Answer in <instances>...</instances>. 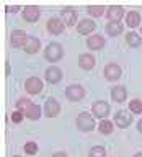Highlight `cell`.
Listing matches in <instances>:
<instances>
[{
    "label": "cell",
    "instance_id": "obj_1",
    "mask_svg": "<svg viewBox=\"0 0 142 157\" xmlns=\"http://www.w3.org/2000/svg\"><path fill=\"white\" fill-rule=\"evenodd\" d=\"M62 56H64V48L59 43H51L44 49V57L49 62H57L59 59H62Z\"/></svg>",
    "mask_w": 142,
    "mask_h": 157
},
{
    "label": "cell",
    "instance_id": "obj_2",
    "mask_svg": "<svg viewBox=\"0 0 142 157\" xmlns=\"http://www.w3.org/2000/svg\"><path fill=\"white\" fill-rule=\"evenodd\" d=\"M77 128L83 132H88V131H92L93 128H95V120L92 118L90 113L83 111L77 116Z\"/></svg>",
    "mask_w": 142,
    "mask_h": 157
},
{
    "label": "cell",
    "instance_id": "obj_3",
    "mask_svg": "<svg viewBox=\"0 0 142 157\" xmlns=\"http://www.w3.org/2000/svg\"><path fill=\"white\" fill-rule=\"evenodd\" d=\"M65 97H67V100H70V101H78L85 97V88L82 85H77V83L69 85L65 88Z\"/></svg>",
    "mask_w": 142,
    "mask_h": 157
},
{
    "label": "cell",
    "instance_id": "obj_4",
    "mask_svg": "<svg viewBox=\"0 0 142 157\" xmlns=\"http://www.w3.org/2000/svg\"><path fill=\"white\" fill-rule=\"evenodd\" d=\"M28 36L26 33L23 31V29H15V31H12V34H10V44H12L13 48H24L28 43Z\"/></svg>",
    "mask_w": 142,
    "mask_h": 157
},
{
    "label": "cell",
    "instance_id": "obj_5",
    "mask_svg": "<svg viewBox=\"0 0 142 157\" xmlns=\"http://www.w3.org/2000/svg\"><path fill=\"white\" fill-rule=\"evenodd\" d=\"M24 90H26L29 95H38V93L43 90V80L38 77L26 78V82H24Z\"/></svg>",
    "mask_w": 142,
    "mask_h": 157
},
{
    "label": "cell",
    "instance_id": "obj_6",
    "mask_svg": "<svg viewBox=\"0 0 142 157\" xmlns=\"http://www.w3.org/2000/svg\"><path fill=\"white\" fill-rule=\"evenodd\" d=\"M61 113V103H59L56 98H49V100L44 103V115L47 118H54Z\"/></svg>",
    "mask_w": 142,
    "mask_h": 157
},
{
    "label": "cell",
    "instance_id": "obj_7",
    "mask_svg": "<svg viewBox=\"0 0 142 157\" xmlns=\"http://www.w3.org/2000/svg\"><path fill=\"white\" fill-rule=\"evenodd\" d=\"M110 105H108L106 101H103V100H100V101H95L92 105V113L95 115L96 118H106L108 115H110Z\"/></svg>",
    "mask_w": 142,
    "mask_h": 157
},
{
    "label": "cell",
    "instance_id": "obj_8",
    "mask_svg": "<svg viewBox=\"0 0 142 157\" xmlns=\"http://www.w3.org/2000/svg\"><path fill=\"white\" fill-rule=\"evenodd\" d=\"M122 13H124V10H122L121 5H110L105 15H106L108 21H119L122 18Z\"/></svg>",
    "mask_w": 142,
    "mask_h": 157
},
{
    "label": "cell",
    "instance_id": "obj_9",
    "mask_svg": "<svg viewBox=\"0 0 142 157\" xmlns=\"http://www.w3.org/2000/svg\"><path fill=\"white\" fill-rule=\"evenodd\" d=\"M23 18L26 20V21H29V23L38 21V18H39V7H36V5H26V7L23 8Z\"/></svg>",
    "mask_w": 142,
    "mask_h": 157
},
{
    "label": "cell",
    "instance_id": "obj_10",
    "mask_svg": "<svg viewBox=\"0 0 142 157\" xmlns=\"http://www.w3.org/2000/svg\"><path fill=\"white\" fill-rule=\"evenodd\" d=\"M62 21L65 23V26H73L77 23V12L72 7H65L62 10Z\"/></svg>",
    "mask_w": 142,
    "mask_h": 157
},
{
    "label": "cell",
    "instance_id": "obj_11",
    "mask_svg": "<svg viewBox=\"0 0 142 157\" xmlns=\"http://www.w3.org/2000/svg\"><path fill=\"white\" fill-rule=\"evenodd\" d=\"M65 28V23L62 21V18H51L47 21V31L51 34H61Z\"/></svg>",
    "mask_w": 142,
    "mask_h": 157
},
{
    "label": "cell",
    "instance_id": "obj_12",
    "mask_svg": "<svg viewBox=\"0 0 142 157\" xmlns=\"http://www.w3.org/2000/svg\"><path fill=\"white\" fill-rule=\"evenodd\" d=\"M105 77L108 80H118L121 77V67L116 62H111L105 67Z\"/></svg>",
    "mask_w": 142,
    "mask_h": 157
},
{
    "label": "cell",
    "instance_id": "obj_13",
    "mask_svg": "<svg viewBox=\"0 0 142 157\" xmlns=\"http://www.w3.org/2000/svg\"><path fill=\"white\" fill-rule=\"evenodd\" d=\"M46 80L49 83H57V82H61L62 80V71L59 67L56 66H51V67H47V71H46Z\"/></svg>",
    "mask_w": 142,
    "mask_h": 157
},
{
    "label": "cell",
    "instance_id": "obj_14",
    "mask_svg": "<svg viewBox=\"0 0 142 157\" xmlns=\"http://www.w3.org/2000/svg\"><path fill=\"white\" fill-rule=\"evenodd\" d=\"M114 123L119 128H127L132 123V118H131V115L127 111H124V110H119L114 115Z\"/></svg>",
    "mask_w": 142,
    "mask_h": 157
},
{
    "label": "cell",
    "instance_id": "obj_15",
    "mask_svg": "<svg viewBox=\"0 0 142 157\" xmlns=\"http://www.w3.org/2000/svg\"><path fill=\"white\" fill-rule=\"evenodd\" d=\"M78 66L83 71H92L95 67V57H93V54H80L78 56Z\"/></svg>",
    "mask_w": 142,
    "mask_h": 157
},
{
    "label": "cell",
    "instance_id": "obj_16",
    "mask_svg": "<svg viewBox=\"0 0 142 157\" xmlns=\"http://www.w3.org/2000/svg\"><path fill=\"white\" fill-rule=\"evenodd\" d=\"M95 21L93 20H88V18H85V20H80L78 21V25H77V31L80 33V34H90L93 29H95Z\"/></svg>",
    "mask_w": 142,
    "mask_h": 157
},
{
    "label": "cell",
    "instance_id": "obj_17",
    "mask_svg": "<svg viewBox=\"0 0 142 157\" xmlns=\"http://www.w3.org/2000/svg\"><path fill=\"white\" fill-rule=\"evenodd\" d=\"M87 46L93 49V51H96V49H103L105 48V38L100 36V34H93L87 39Z\"/></svg>",
    "mask_w": 142,
    "mask_h": 157
},
{
    "label": "cell",
    "instance_id": "obj_18",
    "mask_svg": "<svg viewBox=\"0 0 142 157\" xmlns=\"http://www.w3.org/2000/svg\"><path fill=\"white\" fill-rule=\"evenodd\" d=\"M111 97H113V100H114V101L122 103V101L126 100V97H127V92H126V88L122 87V85H116L111 90Z\"/></svg>",
    "mask_w": 142,
    "mask_h": 157
},
{
    "label": "cell",
    "instance_id": "obj_19",
    "mask_svg": "<svg viewBox=\"0 0 142 157\" xmlns=\"http://www.w3.org/2000/svg\"><path fill=\"white\" fill-rule=\"evenodd\" d=\"M24 116L29 118V120H33V121L39 120V118H41V106L36 105V103H31V106L24 111Z\"/></svg>",
    "mask_w": 142,
    "mask_h": 157
},
{
    "label": "cell",
    "instance_id": "obj_20",
    "mask_svg": "<svg viewBox=\"0 0 142 157\" xmlns=\"http://www.w3.org/2000/svg\"><path fill=\"white\" fill-rule=\"evenodd\" d=\"M139 23H140V13H137L136 10H132V12H129L126 15V25L129 28L139 26Z\"/></svg>",
    "mask_w": 142,
    "mask_h": 157
},
{
    "label": "cell",
    "instance_id": "obj_21",
    "mask_svg": "<svg viewBox=\"0 0 142 157\" xmlns=\"http://www.w3.org/2000/svg\"><path fill=\"white\" fill-rule=\"evenodd\" d=\"M105 29H106V33L110 34V36H118V34L122 33V25L119 21H108Z\"/></svg>",
    "mask_w": 142,
    "mask_h": 157
},
{
    "label": "cell",
    "instance_id": "obj_22",
    "mask_svg": "<svg viewBox=\"0 0 142 157\" xmlns=\"http://www.w3.org/2000/svg\"><path fill=\"white\" fill-rule=\"evenodd\" d=\"M39 48H41V43H39V39L34 38V36H31V38L28 39L26 46H24V51H26L28 54H34V52L39 51Z\"/></svg>",
    "mask_w": 142,
    "mask_h": 157
},
{
    "label": "cell",
    "instance_id": "obj_23",
    "mask_svg": "<svg viewBox=\"0 0 142 157\" xmlns=\"http://www.w3.org/2000/svg\"><path fill=\"white\" fill-rule=\"evenodd\" d=\"M126 43L129 44L131 48H137V46H140L142 39H140V36L136 31H131V33L126 34Z\"/></svg>",
    "mask_w": 142,
    "mask_h": 157
},
{
    "label": "cell",
    "instance_id": "obj_24",
    "mask_svg": "<svg viewBox=\"0 0 142 157\" xmlns=\"http://www.w3.org/2000/svg\"><path fill=\"white\" fill-rule=\"evenodd\" d=\"M98 129H100V132H101V134H105V136L111 134V132H113V123L110 120H101L100 124H98Z\"/></svg>",
    "mask_w": 142,
    "mask_h": 157
},
{
    "label": "cell",
    "instance_id": "obj_25",
    "mask_svg": "<svg viewBox=\"0 0 142 157\" xmlns=\"http://www.w3.org/2000/svg\"><path fill=\"white\" fill-rule=\"evenodd\" d=\"M87 12L92 15V17H101L103 13H105V7L103 5H88L87 7Z\"/></svg>",
    "mask_w": 142,
    "mask_h": 157
},
{
    "label": "cell",
    "instance_id": "obj_26",
    "mask_svg": "<svg viewBox=\"0 0 142 157\" xmlns=\"http://www.w3.org/2000/svg\"><path fill=\"white\" fill-rule=\"evenodd\" d=\"M88 157H106V151L105 147L101 146H93L90 152H88Z\"/></svg>",
    "mask_w": 142,
    "mask_h": 157
},
{
    "label": "cell",
    "instance_id": "obj_27",
    "mask_svg": "<svg viewBox=\"0 0 142 157\" xmlns=\"http://www.w3.org/2000/svg\"><path fill=\"white\" fill-rule=\"evenodd\" d=\"M31 103H33V101H29L28 98H20V100L17 101V110L21 111V113H24L29 106H31Z\"/></svg>",
    "mask_w": 142,
    "mask_h": 157
},
{
    "label": "cell",
    "instance_id": "obj_28",
    "mask_svg": "<svg viewBox=\"0 0 142 157\" xmlns=\"http://www.w3.org/2000/svg\"><path fill=\"white\" fill-rule=\"evenodd\" d=\"M129 111L131 113H136V115L142 113V101L140 100H132L129 103Z\"/></svg>",
    "mask_w": 142,
    "mask_h": 157
},
{
    "label": "cell",
    "instance_id": "obj_29",
    "mask_svg": "<svg viewBox=\"0 0 142 157\" xmlns=\"http://www.w3.org/2000/svg\"><path fill=\"white\" fill-rule=\"evenodd\" d=\"M24 152L29 154V155H34L38 152V144H36V142H33V141L26 142V144H24Z\"/></svg>",
    "mask_w": 142,
    "mask_h": 157
},
{
    "label": "cell",
    "instance_id": "obj_30",
    "mask_svg": "<svg viewBox=\"0 0 142 157\" xmlns=\"http://www.w3.org/2000/svg\"><path fill=\"white\" fill-rule=\"evenodd\" d=\"M23 116H24V113H21V111H15L13 115H12V121L13 123H21L23 121Z\"/></svg>",
    "mask_w": 142,
    "mask_h": 157
},
{
    "label": "cell",
    "instance_id": "obj_31",
    "mask_svg": "<svg viewBox=\"0 0 142 157\" xmlns=\"http://www.w3.org/2000/svg\"><path fill=\"white\" fill-rule=\"evenodd\" d=\"M18 10H20L18 5H7L5 7V12H18Z\"/></svg>",
    "mask_w": 142,
    "mask_h": 157
},
{
    "label": "cell",
    "instance_id": "obj_32",
    "mask_svg": "<svg viewBox=\"0 0 142 157\" xmlns=\"http://www.w3.org/2000/svg\"><path fill=\"white\" fill-rule=\"evenodd\" d=\"M10 74V62L5 61V75H8Z\"/></svg>",
    "mask_w": 142,
    "mask_h": 157
},
{
    "label": "cell",
    "instance_id": "obj_33",
    "mask_svg": "<svg viewBox=\"0 0 142 157\" xmlns=\"http://www.w3.org/2000/svg\"><path fill=\"white\" fill-rule=\"evenodd\" d=\"M52 157H67V154H65V152H56Z\"/></svg>",
    "mask_w": 142,
    "mask_h": 157
},
{
    "label": "cell",
    "instance_id": "obj_34",
    "mask_svg": "<svg viewBox=\"0 0 142 157\" xmlns=\"http://www.w3.org/2000/svg\"><path fill=\"white\" fill-rule=\"evenodd\" d=\"M137 128H139V131L142 132V120H139V123H137Z\"/></svg>",
    "mask_w": 142,
    "mask_h": 157
},
{
    "label": "cell",
    "instance_id": "obj_35",
    "mask_svg": "<svg viewBox=\"0 0 142 157\" xmlns=\"http://www.w3.org/2000/svg\"><path fill=\"white\" fill-rule=\"evenodd\" d=\"M134 157H142V152H137V154H136Z\"/></svg>",
    "mask_w": 142,
    "mask_h": 157
},
{
    "label": "cell",
    "instance_id": "obj_36",
    "mask_svg": "<svg viewBox=\"0 0 142 157\" xmlns=\"http://www.w3.org/2000/svg\"><path fill=\"white\" fill-rule=\"evenodd\" d=\"M12 157H20V155H12Z\"/></svg>",
    "mask_w": 142,
    "mask_h": 157
},
{
    "label": "cell",
    "instance_id": "obj_37",
    "mask_svg": "<svg viewBox=\"0 0 142 157\" xmlns=\"http://www.w3.org/2000/svg\"><path fill=\"white\" fill-rule=\"evenodd\" d=\"M140 33H142V26H140Z\"/></svg>",
    "mask_w": 142,
    "mask_h": 157
}]
</instances>
